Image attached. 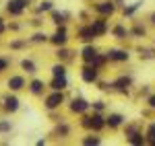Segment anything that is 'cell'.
Masks as SVG:
<instances>
[{"instance_id":"cell-1","label":"cell","mask_w":155,"mask_h":146,"mask_svg":"<svg viewBox=\"0 0 155 146\" xmlns=\"http://www.w3.org/2000/svg\"><path fill=\"white\" fill-rule=\"evenodd\" d=\"M110 82H112V93H118V95H126L128 97L132 85H134V78H132L130 74H118Z\"/></svg>"},{"instance_id":"cell-2","label":"cell","mask_w":155,"mask_h":146,"mask_svg":"<svg viewBox=\"0 0 155 146\" xmlns=\"http://www.w3.org/2000/svg\"><path fill=\"white\" fill-rule=\"evenodd\" d=\"M104 54L107 58V64H124V62H128L132 58L126 48H107Z\"/></svg>"},{"instance_id":"cell-3","label":"cell","mask_w":155,"mask_h":146,"mask_svg":"<svg viewBox=\"0 0 155 146\" xmlns=\"http://www.w3.org/2000/svg\"><path fill=\"white\" fill-rule=\"evenodd\" d=\"M91 8H93L99 17H106V19L114 17V14L118 12V6H116V2H114V0H97Z\"/></svg>"},{"instance_id":"cell-4","label":"cell","mask_w":155,"mask_h":146,"mask_svg":"<svg viewBox=\"0 0 155 146\" xmlns=\"http://www.w3.org/2000/svg\"><path fill=\"white\" fill-rule=\"evenodd\" d=\"M99 76H101V68H97L93 64H83V68H81V80H83L85 85H95L97 80H99Z\"/></svg>"},{"instance_id":"cell-5","label":"cell","mask_w":155,"mask_h":146,"mask_svg":"<svg viewBox=\"0 0 155 146\" xmlns=\"http://www.w3.org/2000/svg\"><path fill=\"white\" fill-rule=\"evenodd\" d=\"M89 27L93 29V33H95L97 39H99V37H106L107 33H110V21H107L106 17H99V14H97V19H91Z\"/></svg>"},{"instance_id":"cell-6","label":"cell","mask_w":155,"mask_h":146,"mask_svg":"<svg viewBox=\"0 0 155 146\" xmlns=\"http://www.w3.org/2000/svg\"><path fill=\"white\" fill-rule=\"evenodd\" d=\"M126 123V115L124 113H118V111H110L106 115V128H110L112 132H116L120 128H124Z\"/></svg>"},{"instance_id":"cell-7","label":"cell","mask_w":155,"mask_h":146,"mask_svg":"<svg viewBox=\"0 0 155 146\" xmlns=\"http://www.w3.org/2000/svg\"><path fill=\"white\" fill-rule=\"evenodd\" d=\"M64 103H66V99H64V93H62V91H52L48 97L44 99V105H46V109H50V111L62 107Z\"/></svg>"},{"instance_id":"cell-8","label":"cell","mask_w":155,"mask_h":146,"mask_svg":"<svg viewBox=\"0 0 155 146\" xmlns=\"http://www.w3.org/2000/svg\"><path fill=\"white\" fill-rule=\"evenodd\" d=\"M68 109H71L72 115H83V113H87L91 109V101H87L85 97H72Z\"/></svg>"},{"instance_id":"cell-9","label":"cell","mask_w":155,"mask_h":146,"mask_svg":"<svg viewBox=\"0 0 155 146\" xmlns=\"http://www.w3.org/2000/svg\"><path fill=\"white\" fill-rule=\"evenodd\" d=\"M48 41L54 43V45H60V48L66 45V43H68V29H66V25H58V27H56V33L50 35Z\"/></svg>"},{"instance_id":"cell-10","label":"cell","mask_w":155,"mask_h":146,"mask_svg":"<svg viewBox=\"0 0 155 146\" xmlns=\"http://www.w3.org/2000/svg\"><path fill=\"white\" fill-rule=\"evenodd\" d=\"M110 33L116 41H126L130 37V29L126 27V23H114L110 25Z\"/></svg>"},{"instance_id":"cell-11","label":"cell","mask_w":155,"mask_h":146,"mask_svg":"<svg viewBox=\"0 0 155 146\" xmlns=\"http://www.w3.org/2000/svg\"><path fill=\"white\" fill-rule=\"evenodd\" d=\"M101 130H106V115L99 111H93V115H89V132L101 134Z\"/></svg>"},{"instance_id":"cell-12","label":"cell","mask_w":155,"mask_h":146,"mask_svg":"<svg viewBox=\"0 0 155 146\" xmlns=\"http://www.w3.org/2000/svg\"><path fill=\"white\" fill-rule=\"evenodd\" d=\"M97 56H99V49H97L95 43H85L81 48V60H83V64H93V60Z\"/></svg>"},{"instance_id":"cell-13","label":"cell","mask_w":155,"mask_h":146,"mask_svg":"<svg viewBox=\"0 0 155 146\" xmlns=\"http://www.w3.org/2000/svg\"><path fill=\"white\" fill-rule=\"evenodd\" d=\"M124 140H126L128 144H134V146L147 144V138H145L143 130H128V132H124Z\"/></svg>"},{"instance_id":"cell-14","label":"cell","mask_w":155,"mask_h":146,"mask_svg":"<svg viewBox=\"0 0 155 146\" xmlns=\"http://www.w3.org/2000/svg\"><path fill=\"white\" fill-rule=\"evenodd\" d=\"M27 6H29V0H8L6 2V11L11 12L12 17H19Z\"/></svg>"},{"instance_id":"cell-15","label":"cell","mask_w":155,"mask_h":146,"mask_svg":"<svg viewBox=\"0 0 155 146\" xmlns=\"http://www.w3.org/2000/svg\"><path fill=\"white\" fill-rule=\"evenodd\" d=\"M143 4H145V0H137V2H132V4H124V6H122V17H124V19H132L137 12L143 8Z\"/></svg>"},{"instance_id":"cell-16","label":"cell","mask_w":155,"mask_h":146,"mask_svg":"<svg viewBox=\"0 0 155 146\" xmlns=\"http://www.w3.org/2000/svg\"><path fill=\"white\" fill-rule=\"evenodd\" d=\"M79 39L83 41V43H95V33H93V29L89 27V25H81L79 27Z\"/></svg>"},{"instance_id":"cell-17","label":"cell","mask_w":155,"mask_h":146,"mask_svg":"<svg viewBox=\"0 0 155 146\" xmlns=\"http://www.w3.org/2000/svg\"><path fill=\"white\" fill-rule=\"evenodd\" d=\"M6 85H8V91H23L25 86H27V80L21 74H15V76H11L6 80Z\"/></svg>"},{"instance_id":"cell-18","label":"cell","mask_w":155,"mask_h":146,"mask_svg":"<svg viewBox=\"0 0 155 146\" xmlns=\"http://www.w3.org/2000/svg\"><path fill=\"white\" fill-rule=\"evenodd\" d=\"M27 89H29V93H31L33 97H41L44 91H46V82L39 80V78H35V80H31V82L27 85Z\"/></svg>"},{"instance_id":"cell-19","label":"cell","mask_w":155,"mask_h":146,"mask_svg":"<svg viewBox=\"0 0 155 146\" xmlns=\"http://www.w3.org/2000/svg\"><path fill=\"white\" fill-rule=\"evenodd\" d=\"M50 89H52V91H66V89H68V78H66V76H52Z\"/></svg>"},{"instance_id":"cell-20","label":"cell","mask_w":155,"mask_h":146,"mask_svg":"<svg viewBox=\"0 0 155 146\" xmlns=\"http://www.w3.org/2000/svg\"><path fill=\"white\" fill-rule=\"evenodd\" d=\"M128 29H130V37H134V39H143V37H147V27L141 25L139 21H134L132 27H128Z\"/></svg>"},{"instance_id":"cell-21","label":"cell","mask_w":155,"mask_h":146,"mask_svg":"<svg viewBox=\"0 0 155 146\" xmlns=\"http://www.w3.org/2000/svg\"><path fill=\"white\" fill-rule=\"evenodd\" d=\"M2 103H4V109L11 111V113H15V111L21 107V105H19V99L15 97V95H8V97H4V99H2Z\"/></svg>"},{"instance_id":"cell-22","label":"cell","mask_w":155,"mask_h":146,"mask_svg":"<svg viewBox=\"0 0 155 146\" xmlns=\"http://www.w3.org/2000/svg\"><path fill=\"white\" fill-rule=\"evenodd\" d=\"M101 142H104V138L97 134V132H91V134L81 138V144H101Z\"/></svg>"},{"instance_id":"cell-23","label":"cell","mask_w":155,"mask_h":146,"mask_svg":"<svg viewBox=\"0 0 155 146\" xmlns=\"http://www.w3.org/2000/svg\"><path fill=\"white\" fill-rule=\"evenodd\" d=\"M50 14H52V23L56 25V27H58V25H66V17H68V14L56 11V8H52V11H50Z\"/></svg>"},{"instance_id":"cell-24","label":"cell","mask_w":155,"mask_h":146,"mask_svg":"<svg viewBox=\"0 0 155 146\" xmlns=\"http://www.w3.org/2000/svg\"><path fill=\"white\" fill-rule=\"evenodd\" d=\"M145 138H147V144L155 146V122H149L145 128Z\"/></svg>"},{"instance_id":"cell-25","label":"cell","mask_w":155,"mask_h":146,"mask_svg":"<svg viewBox=\"0 0 155 146\" xmlns=\"http://www.w3.org/2000/svg\"><path fill=\"white\" fill-rule=\"evenodd\" d=\"M21 68H23V72H27V74H35V72H37L35 62H33V60H29V58L21 60Z\"/></svg>"},{"instance_id":"cell-26","label":"cell","mask_w":155,"mask_h":146,"mask_svg":"<svg viewBox=\"0 0 155 146\" xmlns=\"http://www.w3.org/2000/svg\"><path fill=\"white\" fill-rule=\"evenodd\" d=\"M139 56H141V60H155V49L151 48H139Z\"/></svg>"},{"instance_id":"cell-27","label":"cell","mask_w":155,"mask_h":146,"mask_svg":"<svg viewBox=\"0 0 155 146\" xmlns=\"http://www.w3.org/2000/svg\"><path fill=\"white\" fill-rule=\"evenodd\" d=\"M50 70H52V76H66V66H64L62 62H60V64H54Z\"/></svg>"},{"instance_id":"cell-28","label":"cell","mask_w":155,"mask_h":146,"mask_svg":"<svg viewBox=\"0 0 155 146\" xmlns=\"http://www.w3.org/2000/svg\"><path fill=\"white\" fill-rule=\"evenodd\" d=\"M91 109H93V111H99V113H104V111L107 109V105H106V101H104V99H95V101L91 103Z\"/></svg>"},{"instance_id":"cell-29","label":"cell","mask_w":155,"mask_h":146,"mask_svg":"<svg viewBox=\"0 0 155 146\" xmlns=\"http://www.w3.org/2000/svg\"><path fill=\"white\" fill-rule=\"evenodd\" d=\"M52 8H54V2H52V0H41L39 6H37V11H39V12H50Z\"/></svg>"},{"instance_id":"cell-30","label":"cell","mask_w":155,"mask_h":146,"mask_svg":"<svg viewBox=\"0 0 155 146\" xmlns=\"http://www.w3.org/2000/svg\"><path fill=\"white\" fill-rule=\"evenodd\" d=\"M48 37H50V35L41 33V31H37L35 35L31 37V41H33V43H46V41H48Z\"/></svg>"},{"instance_id":"cell-31","label":"cell","mask_w":155,"mask_h":146,"mask_svg":"<svg viewBox=\"0 0 155 146\" xmlns=\"http://www.w3.org/2000/svg\"><path fill=\"white\" fill-rule=\"evenodd\" d=\"M145 105H147V109H149V111H155V93H149V95H147Z\"/></svg>"},{"instance_id":"cell-32","label":"cell","mask_w":155,"mask_h":146,"mask_svg":"<svg viewBox=\"0 0 155 146\" xmlns=\"http://www.w3.org/2000/svg\"><path fill=\"white\" fill-rule=\"evenodd\" d=\"M56 56H58V60H68V58L72 56V51L62 45V49H58V51H56Z\"/></svg>"},{"instance_id":"cell-33","label":"cell","mask_w":155,"mask_h":146,"mask_svg":"<svg viewBox=\"0 0 155 146\" xmlns=\"http://www.w3.org/2000/svg\"><path fill=\"white\" fill-rule=\"evenodd\" d=\"M11 128H12V123L6 120V122H0V134L2 132H11Z\"/></svg>"},{"instance_id":"cell-34","label":"cell","mask_w":155,"mask_h":146,"mask_svg":"<svg viewBox=\"0 0 155 146\" xmlns=\"http://www.w3.org/2000/svg\"><path fill=\"white\" fill-rule=\"evenodd\" d=\"M8 64H11L8 58H0V72H2V70H6V68H8Z\"/></svg>"},{"instance_id":"cell-35","label":"cell","mask_w":155,"mask_h":146,"mask_svg":"<svg viewBox=\"0 0 155 146\" xmlns=\"http://www.w3.org/2000/svg\"><path fill=\"white\" fill-rule=\"evenodd\" d=\"M139 93H141V95H145V97H147V95H149V93H151V89H149V85L141 86V89H139Z\"/></svg>"},{"instance_id":"cell-36","label":"cell","mask_w":155,"mask_h":146,"mask_svg":"<svg viewBox=\"0 0 155 146\" xmlns=\"http://www.w3.org/2000/svg\"><path fill=\"white\" fill-rule=\"evenodd\" d=\"M149 23L155 27V12H151V14H149Z\"/></svg>"},{"instance_id":"cell-37","label":"cell","mask_w":155,"mask_h":146,"mask_svg":"<svg viewBox=\"0 0 155 146\" xmlns=\"http://www.w3.org/2000/svg\"><path fill=\"white\" fill-rule=\"evenodd\" d=\"M0 25H2V19H0Z\"/></svg>"}]
</instances>
